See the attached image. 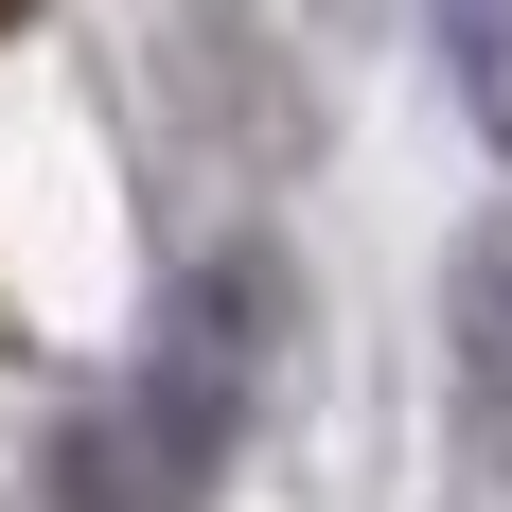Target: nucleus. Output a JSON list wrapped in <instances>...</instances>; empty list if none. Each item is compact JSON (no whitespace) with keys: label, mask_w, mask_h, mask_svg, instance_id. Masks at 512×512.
<instances>
[{"label":"nucleus","mask_w":512,"mask_h":512,"mask_svg":"<svg viewBox=\"0 0 512 512\" xmlns=\"http://www.w3.org/2000/svg\"><path fill=\"white\" fill-rule=\"evenodd\" d=\"M248 389H265V265L230 248V265L177 283V318L142 336V371L53 442V495L71 512H212V477L248 442Z\"/></svg>","instance_id":"nucleus-1"},{"label":"nucleus","mask_w":512,"mask_h":512,"mask_svg":"<svg viewBox=\"0 0 512 512\" xmlns=\"http://www.w3.org/2000/svg\"><path fill=\"white\" fill-rule=\"evenodd\" d=\"M442 495L512 512V212H477L442 265Z\"/></svg>","instance_id":"nucleus-2"},{"label":"nucleus","mask_w":512,"mask_h":512,"mask_svg":"<svg viewBox=\"0 0 512 512\" xmlns=\"http://www.w3.org/2000/svg\"><path fill=\"white\" fill-rule=\"evenodd\" d=\"M442 36H460L477 106H495V142H512V0H442Z\"/></svg>","instance_id":"nucleus-3"},{"label":"nucleus","mask_w":512,"mask_h":512,"mask_svg":"<svg viewBox=\"0 0 512 512\" xmlns=\"http://www.w3.org/2000/svg\"><path fill=\"white\" fill-rule=\"evenodd\" d=\"M18 18H36V0H0V36H18Z\"/></svg>","instance_id":"nucleus-4"}]
</instances>
